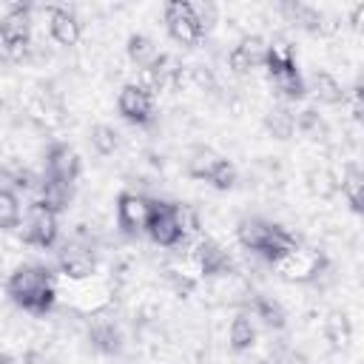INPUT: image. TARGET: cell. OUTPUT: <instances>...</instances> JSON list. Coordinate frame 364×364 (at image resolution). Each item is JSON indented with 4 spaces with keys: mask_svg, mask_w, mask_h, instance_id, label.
Masks as SVG:
<instances>
[{
    "mask_svg": "<svg viewBox=\"0 0 364 364\" xmlns=\"http://www.w3.org/2000/svg\"><path fill=\"white\" fill-rule=\"evenodd\" d=\"M88 142H91V148H94L100 156H111V154L119 148V131H117L114 125L97 122V125H91V131H88Z\"/></svg>",
    "mask_w": 364,
    "mask_h": 364,
    "instance_id": "obj_29",
    "label": "cell"
},
{
    "mask_svg": "<svg viewBox=\"0 0 364 364\" xmlns=\"http://www.w3.org/2000/svg\"><path fill=\"white\" fill-rule=\"evenodd\" d=\"M0 46L11 60H26L31 51V6L9 3L0 9Z\"/></svg>",
    "mask_w": 364,
    "mask_h": 364,
    "instance_id": "obj_6",
    "label": "cell"
},
{
    "mask_svg": "<svg viewBox=\"0 0 364 364\" xmlns=\"http://www.w3.org/2000/svg\"><path fill=\"white\" fill-rule=\"evenodd\" d=\"M256 321L250 318V313H236L228 324V347L233 353H247L253 344H256Z\"/></svg>",
    "mask_w": 364,
    "mask_h": 364,
    "instance_id": "obj_24",
    "label": "cell"
},
{
    "mask_svg": "<svg viewBox=\"0 0 364 364\" xmlns=\"http://www.w3.org/2000/svg\"><path fill=\"white\" fill-rule=\"evenodd\" d=\"M188 270L196 279H228L236 273L233 256L210 236H202L188 250Z\"/></svg>",
    "mask_w": 364,
    "mask_h": 364,
    "instance_id": "obj_9",
    "label": "cell"
},
{
    "mask_svg": "<svg viewBox=\"0 0 364 364\" xmlns=\"http://www.w3.org/2000/svg\"><path fill=\"white\" fill-rule=\"evenodd\" d=\"M264 54H267V40L262 34H245L228 51V65L233 74H250L264 65Z\"/></svg>",
    "mask_w": 364,
    "mask_h": 364,
    "instance_id": "obj_18",
    "label": "cell"
},
{
    "mask_svg": "<svg viewBox=\"0 0 364 364\" xmlns=\"http://www.w3.org/2000/svg\"><path fill=\"white\" fill-rule=\"evenodd\" d=\"M125 54H128V60L142 71V68H148V65L159 57V48H156V43H154L148 34L134 31V34H128V40H125Z\"/></svg>",
    "mask_w": 364,
    "mask_h": 364,
    "instance_id": "obj_27",
    "label": "cell"
},
{
    "mask_svg": "<svg viewBox=\"0 0 364 364\" xmlns=\"http://www.w3.org/2000/svg\"><path fill=\"white\" fill-rule=\"evenodd\" d=\"M188 176L216 191H230L239 179V171L228 156L216 154L213 148H196L188 159Z\"/></svg>",
    "mask_w": 364,
    "mask_h": 364,
    "instance_id": "obj_8",
    "label": "cell"
},
{
    "mask_svg": "<svg viewBox=\"0 0 364 364\" xmlns=\"http://www.w3.org/2000/svg\"><path fill=\"white\" fill-rule=\"evenodd\" d=\"M193 11H196V20H199L202 31L208 34L216 26V6L213 3H193Z\"/></svg>",
    "mask_w": 364,
    "mask_h": 364,
    "instance_id": "obj_32",
    "label": "cell"
},
{
    "mask_svg": "<svg viewBox=\"0 0 364 364\" xmlns=\"http://www.w3.org/2000/svg\"><path fill=\"white\" fill-rule=\"evenodd\" d=\"M273 270H276L279 279H284V282L307 284V282H316V279L327 270V256H324V250H318V247H310V245L296 242L282 259L273 262Z\"/></svg>",
    "mask_w": 364,
    "mask_h": 364,
    "instance_id": "obj_7",
    "label": "cell"
},
{
    "mask_svg": "<svg viewBox=\"0 0 364 364\" xmlns=\"http://www.w3.org/2000/svg\"><path fill=\"white\" fill-rule=\"evenodd\" d=\"M250 313H253L267 330H284V327H287V310H284L282 301L273 299V296L256 293V296L250 299Z\"/></svg>",
    "mask_w": 364,
    "mask_h": 364,
    "instance_id": "obj_23",
    "label": "cell"
},
{
    "mask_svg": "<svg viewBox=\"0 0 364 364\" xmlns=\"http://www.w3.org/2000/svg\"><path fill=\"white\" fill-rule=\"evenodd\" d=\"M324 336L333 350H347L353 341V321L344 310H330L324 318Z\"/></svg>",
    "mask_w": 364,
    "mask_h": 364,
    "instance_id": "obj_26",
    "label": "cell"
},
{
    "mask_svg": "<svg viewBox=\"0 0 364 364\" xmlns=\"http://www.w3.org/2000/svg\"><path fill=\"white\" fill-rule=\"evenodd\" d=\"M296 131H304V134H313V136H324L327 125H324V119L313 108H307V111L296 114Z\"/></svg>",
    "mask_w": 364,
    "mask_h": 364,
    "instance_id": "obj_31",
    "label": "cell"
},
{
    "mask_svg": "<svg viewBox=\"0 0 364 364\" xmlns=\"http://www.w3.org/2000/svg\"><path fill=\"white\" fill-rule=\"evenodd\" d=\"M88 341L100 355H119L125 338L111 313H97L88 316Z\"/></svg>",
    "mask_w": 364,
    "mask_h": 364,
    "instance_id": "obj_17",
    "label": "cell"
},
{
    "mask_svg": "<svg viewBox=\"0 0 364 364\" xmlns=\"http://www.w3.org/2000/svg\"><path fill=\"white\" fill-rule=\"evenodd\" d=\"M336 188L341 191V196L347 199L353 213H361V193H364V173L358 168V162H347L341 171V179L336 182Z\"/></svg>",
    "mask_w": 364,
    "mask_h": 364,
    "instance_id": "obj_25",
    "label": "cell"
},
{
    "mask_svg": "<svg viewBox=\"0 0 364 364\" xmlns=\"http://www.w3.org/2000/svg\"><path fill=\"white\" fill-rule=\"evenodd\" d=\"M57 270L65 282H80L97 273V250L88 242H65L57 253Z\"/></svg>",
    "mask_w": 364,
    "mask_h": 364,
    "instance_id": "obj_14",
    "label": "cell"
},
{
    "mask_svg": "<svg viewBox=\"0 0 364 364\" xmlns=\"http://www.w3.org/2000/svg\"><path fill=\"white\" fill-rule=\"evenodd\" d=\"M117 111H119V117H122L125 122L145 128V125H151L154 117H156L154 94H151L145 85H139V82H125V85L119 88V94H117Z\"/></svg>",
    "mask_w": 364,
    "mask_h": 364,
    "instance_id": "obj_12",
    "label": "cell"
},
{
    "mask_svg": "<svg viewBox=\"0 0 364 364\" xmlns=\"http://www.w3.org/2000/svg\"><path fill=\"white\" fill-rule=\"evenodd\" d=\"M57 296L80 316H97V313H108L111 304H114V296H117V284L102 276V273H94L88 279H80V282H65L60 284Z\"/></svg>",
    "mask_w": 364,
    "mask_h": 364,
    "instance_id": "obj_5",
    "label": "cell"
},
{
    "mask_svg": "<svg viewBox=\"0 0 364 364\" xmlns=\"http://www.w3.org/2000/svg\"><path fill=\"white\" fill-rule=\"evenodd\" d=\"M264 128L276 136V139H290L296 134V114L282 102V105H273L267 114H264Z\"/></svg>",
    "mask_w": 364,
    "mask_h": 364,
    "instance_id": "obj_28",
    "label": "cell"
},
{
    "mask_svg": "<svg viewBox=\"0 0 364 364\" xmlns=\"http://www.w3.org/2000/svg\"><path fill=\"white\" fill-rule=\"evenodd\" d=\"M279 11L287 17V23L299 26L301 31H307L313 37H333L341 28V23L336 17H330L324 9L310 6V3H282Z\"/></svg>",
    "mask_w": 364,
    "mask_h": 364,
    "instance_id": "obj_13",
    "label": "cell"
},
{
    "mask_svg": "<svg viewBox=\"0 0 364 364\" xmlns=\"http://www.w3.org/2000/svg\"><path fill=\"white\" fill-rule=\"evenodd\" d=\"M0 364H17V361H14L9 353H0Z\"/></svg>",
    "mask_w": 364,
    "mask_h": 364,
    "instance_id": "obj_35",
    "label": "cell"
},
{
    "mask_svg": "<svg viewBox=\"0 0 364 364\" xmlns=\"http://www.w3.org/2000/svg\"><path fill=\"white\" fill-rule=\"evenodd\" d=\"M148 208H151V196L134 193V191H122L117 196V228L122 230V236L136 239L139 233H145V222H148Z\"/></svg>",
    "mask_w": 364,
    "mask_h": 364,
    "instance_id": "obj_15",
    "label": "cell"
},
{
    "mask_svg": "<svg viewBox=\"0 0 364 364\" xmlns=\"http://www.w3.org/2000/svg\"><path fill=\"white\" fill-rule=\"evenodd\" d=\"M57 236H60V216L43 208L40 202H31L20 222V239L31 247L48 250L57 245Z\"/></svg>",
    "mask_w": 364,
    "mask_h": 364,
    "instance_id": "obj_10",
    "label": "cell"
},
{
    "mask_svg": "<svg viewBox=\"0 0 364 364\" xmlns=\"http://www.w3.org/2000/svg\"><path fill=\"white\" fill-rule=\"evenodd\" d=\"M57 290H60L57 273L40 262L17 264L6 279V296L11 299V304L37 318L48 316L57 307V301H60Z\"/></svg>",
    "mask_w": 364,
    "mask_h": 364,
    "instance_id": "obj_1",
    "label": "cell"
},
{
    "mask_svg": "<svg viewBox=\"0 0 364 364\" xmlns=\"http://www.w3.org/2000/svg\"><path fill=\"white\" fill-rule=\"evenodd\" d=\"M20 222H23L20 196L11 188L0 191V230H14V228H20Z\"/></svg>",
    "mask_w": 364,
    "mask_h": 364,
    "instance_id": "obj_30",
    "label": "cell"
},
{
    "mask_svg": "<svg viewBox=\"0 0 364 364\" xmlns=\"http://www.w3.org/2000/svg\"><path fill=\"white\" fill-rule=\"evenodd\" d=\"M267 364H307V358L301 353H293V350H284L279 355H273Z\"/></svg>",
    "mask_w": 364,
    "mask_h": 364,
    "instance_id": "obj_33",
    "label": "cell"
},
{
    "mask_svg": "<svg viewBox=\"0 0 364 364\" xmlns=\"http://www.w3.org/2000/svg\"><path fill=\"white\" fill-rule=\"evenodd\" d=\"M71 199H74V185H68V182H60V179H54V176H40V182H37V199L34 202H40L43 208H48L51 213H63V210H68V205H71Z\"/></svg>",
    "mask_w": 364,
    "mask_h": 364,
    "instance_id": "obj_21",
    "label": "cell"
},
{
    "mask_svg": "<svg viewBox=\"0 0 364 364\" xmlns=\"http://www.w3.org/2000/svg\"><path fill=\"white\" fill-rule=\"evenodd\" d=\"M46 28H48V37L63 48L77 46L82 34V23L68 6H46Z\"/></svg>",
    "mask_w": 364,
    "mask_h": 364,
    "instance_id": "obj_20",
    "label": "cell"
},
{
    "mask_svg": "<svg viewBox=\"0 0 364 364\" xmlns=\"http://www.w3.org/2000/svg\"><path fill=\"white\" fill-rule=\"evenodd\" d=\"M136 82L145 85L154 97H156L159 91L179 88V85H182V63H176L171 54L159 51V57H156L148 68L139 71V80H136Z\"/></svg>",
    "mask_w": 364,
    "mask_h": 364,
    "instance_id": "obj_16",
    "label": "cell"
},
{
    "mask_svg": "<svg viewBox=\"0 0 364 364\" xmlns=\"http://www.w3.org/2000/svg\"><path fill=\"white\" fill-rule=\"evenodd\" d=\"M304 82H307V91H313V97L324 105H344L347 102V88L324 68H313L310 80H304Z\"/></svg>",
    "mask_w": 364,
    "mask_h": 364,
    "instance_id": "obj_22",
    "label": "cell"
},
{
    "mask_svg": "<svg viewBox=\"0 0 364 364\" xmlns=\"http://www.w3.org/2000/svg\"><path fill=\"white\" fill-rule=\"evenodd\" d=\"M162 20H165V31L179 46H199L205 40V31H202V26L196 20L193 3H188V0H171V3H165Z\"/></svg>",
    "mask_w": 364,
    "mask_h": 364,
    "instance_id": "obj_11",
    "label": "cell"
},
{
    "mask_svg": "<svg viewBox=\"0 0 364 364\" xmlns=\"http://www.w3.org/2000/svg\"><path fill=\"white\" fill-rule=\"evenodd\" d=\"M267 71V80L270 85L276 88V94L287 102H299L307 97V82H304V74L299 68V60H296V51L287 40H273L267 43V54H264V65Z\"/></svg>",
    "mask_w": 364,
    "mask_h": 364,
    "instance_id": "obj_4",
    "label": "cell"
},
{
    "mask_svg": "<svg viewBox=\"0 0 364 364\" xmlns=\"http://www.w3.org/2000/svg\"><path fill=\"white\" fill-rule=\"evenodd\" d=\"M236 242H239L247 253H253V256L264 259L267 264H273V262L282 259L299 239H296L284 225H279V222H270V219H264V216H242V219L236 222Z\"/></svg>",
    "mask_w": 364,
    "mask_h": 364,
    "instance_id": "obj_3",
    "label": "cell"
},
{
    "mask_svg": "<svg viewBox=\"0 0 364 364\" xmlns=\"http://www.w3.org/2000/svg\"><path fill=\"white\" fill-rule=\"evenodd\" d=\"M82 173V159L68 142H51L46 151V176L74 185Z\"/></svg>",
    "mask_w": 364,
    "mask_h": 364,
    "instance_id": "obj_19",
    "label": "cell"
},
{
    "mask_svg": "<svg viewBox=\"0 0 364 364\" xmlns=\"http://www.w3.org/2000/svg\"><path fill=\"white\" fill-rule=\"evenodd\" d=\"M6 188H11V173L0 165V191H6Z\"/></svg>",
    "mask_w": 364,
    "mask_h": 364,
    "instance_id": "obj_34",
    "label": "cell"
},
{
    "mask_svg": "<svg viewBox=\"0 0 364 364\" xmlns=\"http://www.w3.org/2000/svg\"><path fill=\"white\" fill-rule=\"evenodd\" d=\"M199 222L193 216V210L188 205H173L165 199H151L148 208V222H145V233L154 245L173 250L188 245V239L196 233Z\"/></svg>",
    "mask_w": 364,
    "mask_h": 364,
    "instance_id": "obj_2",
    "label": "cell"
}]
</instances>
